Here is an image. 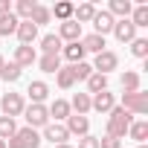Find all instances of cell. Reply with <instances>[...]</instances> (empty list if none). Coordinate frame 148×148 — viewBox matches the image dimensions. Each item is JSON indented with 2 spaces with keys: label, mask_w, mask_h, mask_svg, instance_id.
<instances>
[{
  "label": "cell",
  "mask_w": 148,
  "mask_h": 148,
  "mask_svg": "<svg viewBox=\"0 0 148 148\" xmlns=\"http://www.w3.org/2000/svg\"><path fill=\"white\" fill-rule=\"evenodd\" d=\"M0 108H3V113L9 116V119H15V116H21L23 113V96L21 93H6L3 99H0Z\"/></svg>",
  "instance_id": "cell-6"
},
{
  "label": "cell",
  "mask_w": 148,
  "mask_h": 148,
  "mask_svg": "<svg viewBox=\"0 0 148 148\" xmlns=\"http://www.w3.org/2000/svg\"><path fill=\"white\" fill-rule=\"evenodd\" d=\"M99 148H122V139H113V136H102V139H99Z\"/></svg>",
  "instance_id": "cell-37"
},
{
  "label": "cell",
  "mask_w": 148,
  "mask_h": 148,
  "mask_svg": "<svg viewBox=\"0 0 148 148\" xmlns=\"http://www.w3.org/2000/svg\"><path fill=\"white\" fill-rule=\"evenodd\" d=\"M23 119H26V128H47L49 125V110L44 108V105H29V108H23Z\"/></svg>",
  "instance_id": "cell-4"
},
{
  "label": "cell",
  "mask_w": 148,
  "mask_h": 148,
  "mask_svg": "<svg viewBox=\"0 0 148 148\" xmlns=\"http://www.w3.org/2000/svg\"><path fill=\"white\" fill-rule=\"evenodd\" d=\"M116 108V96L110 93V90H102V93H96L93 99H90V110H99V113H110Z\"/></svg>",
  "instance_id": "cell-8"
},
{
  "label": "cell",
  "mask_w": 148,
  "mask_h": 148,
  "mask_svg": "<svg viewBox=\"0 0 148 148\" xmlns=\"http://www.w3.org/2000/svg\"><path fill=\"white\" fill-rule=\"evenodd\" d=\"M93 15H96V6H93V3H82V6H76V9H73V21H76V23L93 21Z\"/></svg>",
  "instance_id": "cell-25"
},
{
  "label": "cell",
  "mask_w": 148,
  "mask_h": 148,
  "mask_svg": "<svg viewBox=\"0 0 148 148\" xmlns=\"http://www.w3.org/2000/svg\"><path fill=\"white\" fill-rule=\"evenodd\" d=\"M44 139H49L52 145H67L70 134H67V128H64V125H58V122H49V125L44 128Z\"/></svg>",
  "instance_id": "cell-11"
},
{
  "label": "cell",
  "mask_w": 148,
  "mask_h": 148,
  "mask_svg": "<svg viewBox=\"0 0 148 148\" xmlns=\"http://www.w3.org/2000/svg\"><path fill=\"white\" fill-rule=\"evenodd\" d=\"M9 12H12V3H9V0H0V18L9 15Z\"/></svg>",
  "instance_id": "cell-39"
},
{
  "label": "cell",
  "mask_w": 148,
  "mask_h": 148,
  "mask_svg": "<svg viewBox=\"0 0 148 148\" xmlns=\"http://www.w3.org/2000/svg\"><path fill=\"white\" fill-rule=\"evenodd\" d=\"M15 35H18V41H21L23 47H32V41L38 38V26H35L32 21H21V23H18V32H15Z\"/></svg>",
  "instance_id": "cell-13"
},
{
  "label": "cell",
  "mask_w": 148,
  "mask_h": 148,
  "mask_svg": "<svg viewBox=\"0 0 148 148\" xmlns=\"http://www.w3.org/2000/svg\"><path fill=\"white\" fill-rule=\"evenodd\" d=\"M58 38H61V44H64V41H67V44L82 41V23H76V21H64V23L58 26Z\"/></svg>",
  "instance_id": "cell-9"
},
{
  "label": "cell",
  "mask_w": 148,
  "mask_h": 148,
  "mask_svg": "<svg viewBox=\"0 0 148 148\" xmlns=\"http://www.w3.org/2000/svg\"><path fill=\"white\" fill-rule=\"evenodd\" d=\"M55 79H58V87H61V90H70L73 84H76V79H73V73H70V67H61V70L55 73Z\"/></svg>",
  "instance_id": "cell-34"
},
{
  "label": "cell",
  "mask_w": 148,
  "mask_h": 148,
  "mask_svg": "<svg viewBox=\"0 0 148 148\" xmlns=\"http://www.w3.org/2000/svg\"><path fill=\"white\" fill-rule=\"evenodd\" d=\"M122 90L125 93H136L139 90V73L136 70H125L122 73Z\"/></svg>",
  "instance_id": "cell-22"
},
{
  "label": "cell",
  "mask_w": 148,
  "mask_h": 148,
  "mask_svg": "<svg viewBox=\"0 0 148 148\" xmlns=\"http://www.w3.org/2000/svg\"><path fill=\"white\" fill-rule=\"evenodd\" d=\"M35 61H38V52H35V47H23V44H21V47L15 49V64H18L21 70H23V67H32Z\"/></svg>",
  "instance_id": "cell-15"
},
{
  "label": "cell",
  "mask_w": 148,
  "mask_h": 148,
  "mask_svg": "<svg viewBox=\"0 0 148 148\" xmlns=\"http://www.w3.org/2000/svg\"><path fill=\"white\" fill-rule=\"evenodd\" d=\"M136 29H142V26H148V6L145 3H139V6H134L131 9V18H128Z\"/></svg>",
  "instance_id": "cell-20"
},
{
  "label": "cell",
  "mask_w": 148,
  "mask_h": 148,
  "mask_svg": "<svg viewBox=\"0 0 148 148\" xmlns=\"http://www.w3.org/2000/svg\"><path fill=\"white\" fill-rule=\"evenodd\" d=\"M131 122H134V116L125 110V108H113L110 110V116H108V136H113V139H122L125 134H128V128H131Z\"/></svg>",
  "instance_id": "cell-1"
},
{
  "label": "cell",
  "mask_w": 148,
  "mask_h": 148,
  "mask_svg": "<svg viewBox=\"0 0 148 148\" xmlns=\"http://www.w3.org/2000/svg\"><path fill=\"white\" fill-rule=\"evenodd\" d=\"M18 18H15V12H9V15H3V18H0V35H3V38H9V35H15L18 32Z\"/></svg>",
  "instance_id": "cell-23"
},
{
  "label": "cell",
  "mask_w": 148,
  "mask_h": 148,
  "mask_svg": "<svg viewBox=\"0 0 148 148\" xmlns=\"http://www.w3.org/2000/svg\"><path fill=\"white\" fill-rule=\"evenodd\" d=\"M26 93H29L32 105H44V102H47V96H49V87H47L44 82H32V84L26 87Z\"/></svg>",
  "instance_id": "cell-16"
},
{
  "label": "cell",
  "mask_w": 148,
  "mask_h": 148,
  "mask_svg": "<svg viewBox=\"0 0 148 148\" xmlns=\"http://www.w3.org/2000/svg\"><path fill=\"white\" fill-rule=\"evenodd\" d=\"M49 18H52V15H49V9H47V6H35L29 21H32L35 26H44V23H49Z\"/></svg>",
  "instance_id": "cell-35"
},
{
  "label": "cell",
  "mask_w": 148,
  "mask_h": 148,
  "mask_svg": "<svg viewBox=\"0 0 148 148\" xmlns=\"http://www.w3.org/2000/svg\"><path fill=\"white\" fill-rule=\"evenodd\" d=\"M41 49H44V55H61L64 44H61L58 35H44L41 38Z\"/></svg>",
  "instance_id": "cell-17"
},
{
  "label": "cell",
  "mask_w": 148,
  "mask_h": 148,
  "mask_svg": "<svg viewBox=\"0 0 148 148\" xmlns=\"http://www.w3.org/2000/svg\"><path fill=\"white\" fill-rule=\"evenodd\" d=\"M113 35H116V41L119 44H131L134 38H136V26L125 18V21H116L113 23Z\"/></svg>",
  "instance_id": "cell-10"
},
{
  "label": "cell",
  "mask_w": 148,
  "mask_h": 148,
  "mask_svg": "<svg viewBox=\"0 0 148 148\" xmlns=\"http://www.w3.org/2000/svg\"><path fill=\"white\" fill-rule=\"evenodd\" d=\"M87 90L96 96V93H102V90H108V76H102V73H93V76L87 79Z\"/></svg>",
  "instance_id": "cell-31"
},
{
  "label": "cell",
  "mask_w": 148,
  "mask_h": 148,
  "mask_svg": "<svg viewBox=\"0 0 148 148\" xmlns=\"http://www.w3.org/2000/svg\"><path fill=\"white\" fill-rule=\"evenodd\" d=\"M3 64H6V61H3V55H0V70H3Z\"/></svg>",
  "instance_id": "cell-40"
},
{
  "label": "cell",
  "mask_w": 148,
  "mask_h": 148,
  "mask_svg": "<svg viewBox=\"0 0 148 148\" xmlns=\"http://www.w3.org/2000/svg\"><path fill=\"white\" fill-rule=\"evenodd\" d=\"M131 52L136 58H148V38H134L131 41Z\"/></svg>",
  "instance_id": "cell-36"
},
{
  "label": "cell",
  "mask_w": 148,
  "mask_h": 148,
  "mask_svg": "<svg viewBox=\"0 0 148 148\" xmlns=\"http://www.w3.org/2000/svg\"><path fill=\"white\" fill-rule=\"evenodd\" d=\"M131 9H134V3H131V0H110V6L105 9L113 21L119 18V21H125V18H131Z\"/></svg>",
  "instance_id": "cell-14"
},
{
  "label": "cell",
  "mask_w": 148,
  "mask_h": 148,
  "mask_svg": "<svg viewBox=\"0 0 148 148\" xmlns=\"http://www.w3.org/2000/svg\"><path fill=\"white\" fill-rule=\"evenodd\" d=\"M64 128H67L70 136H79V139H82V136H87V131H90V119H87V116H79V113H70Z\"/></svg>",
  "instance_id": "cell-7"
},
{
  "label": "cell",
  "mask_w": 148,
  "mask_h": 148,
  "mask_svg": "<svg viewBox=\"0 0 148 148\" xmlns=\"http://www.w3.org/2000/svg\"><path fill=\"white\" fill-rule=\"evenodd\" d=\"M61 52H64V58H67L70 64H79V61H84V55H87V52H84V47H82V41H76V44H67Z\"/></svg>",
  "instance_id": "cell-19"
},
{
  "label": "cell",
  "mask_w": 148,
  "mask_h": 148,
  "mask_svg": "<svg viewBox=\"0 0 148 148\" xmlns=\"http://www.w3.org/2000/svg\"><path fill=\"white\" fill-rule=\"evenodd\" d=\"M15 131H18V125H15V119H9V116H0V139H12L15 136Z\"/></svg>",
  "instance_id": "cell-33"
},
{
  "label": "cell",
  "mask_w": 148,
  "mask_h": 148,
  "mask_svg": "<svg viewBox=\"0 0 148 148\" xmlns=\"http://www.w3.org/2000/svg\"><path fill=\"white\" fill-rule=\"evenodd\" d=\"M47 110H49V116H55V119H67V116L73 113V110H70V102H64V99H55Z\"/></svg>",
  "instance_id": "cell-29"
},
{
  "label": "cell",
  "mask_w": 148,
  "mask_h": 148,
  "mask_svg": "<svg viewBox=\"0 0 148 148\" xmlns=\"http://www.w3.org/2000/svg\"><path fill=\"white\" fill-rule=\"evenodd\" d=\"M70 110H76L79 116H84V113L90 110V93H76L73 102H70Z\"/></svg>",
  "instance_id": "cell-24"
},
{
  "label": "cell",
  "mask_w": 148,
  "mask_h": 148,
  "mask_svg": "<svg viewBox=\"0 0 148 148\" xmlns=\"http://www.w3.org/2000/svg\"><path fill=\"white\" fill-rule=\"evenodd\" d=\"M70 73H73V79H76V82H87V79L93 76V67H90L87 61H79V64H70Z\"/></svg>",
  "instance_id": "cell-26"
},
{
  "label": "cell",
  "mask_w": 148,
  "mask_h": 148,
  "mask_svg": "<svg viewBox=\"0 0 148 148\" xmlns=\"http://www.w3.org/2000/svg\"><path fill=\"white\" fill-rule=\"evenodd\" d=\"M0 148H6V142H3V139H0Z\"/></svg>",
  "instance_id": "cell-42"
},
{
  "label": "cell",
  "mask_w": 148,
  "mask_h": 148,
  "mask_svg": "<svg viewBox=\"0 0 148 148\" xmlns=\"http://www.w3.org/2000/svg\"><path fill=\"white\" fill-rule=\"evenodd\" d=\"M90 67H93V73H102V76H108L110 70H116V67H119V55H116V52H110V49H105V52H99V55H96V61H93Z\"/></svg>",
  "instance_id": "cell-5"
},
{
  "label": "cell",
  "mask_w": 148,
  "mask_h": 148,
  "mask_svg": "<svg viewBox=\"0 0 148 148\" xmlns=\"http://www.w3.org/2000/svg\"><path fill=\"white\" fill-rule=\"evenodd\" d=\"M55 148H73V145H55Z\"/></svg>",
  "instance_id": "cell-41"
},
{
  "label": "cell",
  "mask_w": 148,
  "mask_h": 148,
  "mask_svg": "<svg viewBox=\"0 0 148 148\" xmlns=\"http://www.w3.org/2000/svg\"><path fill=\"white\" fill-rule=\"evenodd\" d=\"M35 6H38L35 0H18V3H15V18H18V21H29Z\"/></svg>",
  "instance_id": "cell-27"
},
{
  "label": "cell",
  "mask_w": 148,
  "mask_h": 148,
  "mask_svg": "<svg viewBox=\"0 0 148 148\" xmlns=\"http://www.w3.org/2000/svg\"><path fill=\"white\" fill-rule=\"evenodd\" d=\"M90 23H93L96 35H102V38H105L108 32H113V23H116V21H113V18H110V15L105 12V9H102V12L96 9V15H93V21H90Z\"/></svg>",
  "instance_id": "cell-12"
},
{
  "label": "cell",
  "mask_w": 148,
  "mask_h": 148,
  "mask_svg": "<svg viewBox=\"0 0 148 148\" xmlns=\"http://www.w3.org/2000/svg\"><path fill=\"white\" fill-rule=\"evenodd\" d=\"M136 148H148V145H136Z\"/></svg>",
  "instance_id": "cell-43"
},
{
  "label": "cell",
  "mask_w": 148,
  "mask_h": 148,
  "mask_svg": "<svg viewBox=\"0 0 148 148\" xmlns=\"http://www.w3.org/2000/svg\"><path fill=\"white\" fill-rule=\"evenodd\" d=\"M79 148H99V139L87 134V136H82V139H79Z\"/></svg>",
  "instance_id": "cell-38"
},
{
  "label": "cell",
  "mask_w": 148,
  "mask_h": 148,
  "mask_svg": "<svg viewBox=\"0 0 148 148\" xmlns=\"http://www.w3.org/2000/svg\"><path fill=\"white\" fill-rule=\"evenodd\" d=\"M128 136H131L134 142L145 145V136H148V122H145V119H136V122H131V128H128Z\"/></svg>",
  "instance_id": "cell-18"
},
{
  "label": "cell",
  "mask_w": 148,
  "mask_h": 148,
  "mask_svg": "<svg viewBox=\"0 0 148 148\" xmlns=\"http://www.w3.org/2000/svg\"><path fill=\"white\" fill-rule=\"evenodd\" d=\"M119 108H125L131 116H145V113H148V93H142V90H136V93H125Z\"/></svg>",
  "instance_id": "cell-2"
},
{
  "label": "cell",
  "mask_w": 148,
  "mask_h": 148,
  "mask_svg": "<svg viewBox=\"0 0 148 148\" xmlns=\"http://www.w3.org/2000/svg\"><path fill=\"white\" fill-rule=\"evenodd\" d=\"M6 148H41V136L32 128H18L12 139H6Z\"/></svg>",
  "instance_id": "cell-3"
},
{
  "label": "cell",
  "mask_w": 148,
  "mask_h": 148,
  "mask_svg": "<svg viewBox=\"0 0 148 148\" xmlns=\"http://www.w3.org/2000/svg\"><path fill=\"white\" fill-rule=\"evenodd\" d=\"M73 9H76V6H73V3H67V0H61V3H55V9L49 12V15H55L61 23L64 21H73Z\"/></svg>",
  "instance_id": "cell-30"
},
{
  "label": "cell",
  "mask_w": 148,
  "mask_h": 148,
  "mask_svg": "<svg viewBox=\"0 0 148 148\" xmlns=\"http://www.w3.org/2000/svg\"><path fill=\"white\" fill-rule=\"evenodd\" d=\"M82 47H84V52H96V55H99V52H105V38L93 32V35L82 38Z\"/></svg>",
  "instance_id": "cell-21"
},
{
  "label": "cell",
  "mask_w": 148,
  "mask_h": 148,
  "mask_svg": "<svg viewBox=\"0 0 148 148\" xmlns=\"http://www.w3.org/2000/svg\"><path fill=\"white\" fill-rule=\"evenodd\" d=\"M0 79H3V82H9V84H15V82L21 79V67H18L15 61L3 64V70H0Z\"/></svg>",
  "instance_id": "cell-32"
},
{
  "label": "cell",
  "mask_w": 148,
  "mask_h": 148,
  "mask_svg": "<svg viewBox=\"0 0 148 148\" xmlns=\"http://www.w3.org/2000/svg\"><path fill=\"white\" fill-rule=\"evenodd\" d=\"M38 67L44 73H58L61 70V55H41L38 58Z\"/></svg>",
  "instance_id": "cell-28"
}]
</instances>
